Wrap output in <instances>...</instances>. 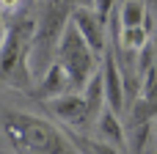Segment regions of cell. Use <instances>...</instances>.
<instances>
[{
    "instance_id": "1",
    "label": "cell",
    "mask_w": 157,
    "mask_h": 154,
    "mask_svg": "<svg viewBox=\"0 0 157 154\" xmlns=\"http://www.w3.org/2000/svg\"><path fill=\"white\" fill-rule=\"evenodd\" d=\"M72 11H75L72 0H44L39 14L33 17L36 25H33V36L28 44V55H25V66H28V74L33 83L55 61L58 41H61V33L72 17Z\"/></svg>"
},
{
    "instance_id": "2",
    "label": "cell",
    "mask_w": 157,
    "mask_h": 154,
    "mask_svg": "<svg viewBox=\"0 0 157 154\" xmlns=\"http://www.w3.org/2000/svg\"><path fill=\"white\" fill-rule=\"evenodd\" d=\"M3 130L11 146L22 154H80L58 127L30 113H8L3 118Z\"/></svg>"
},
{
    "instance_id": "3",
    "label": "cell",
    "mask_w": 157,
    "mask_h": 154,
    "mask_svg": "<svg viewBox=\"0 0 157 154\" xmlns=\"http://www.w3.org/2000/svg\"><path fill=\"white\" fill-rule=\"evenodd\" d=\"M55 61L63 66L69 83H72V91H83V85H86V83L94 77V72L99 69V55L86 44V39H83L80 30L75 28L72 17H69L63 33H61Z\"/></svg>"
},
{
    "instance_id": "4",
    "label": "cell",
    "mask_w": 157,
    "mask_h": 154,
    "mask_svg": "<svg viewBox=\"0 0 157 154\" xmlns=\"http://www.w3.org/2000/svg\"><path fill=\"white\" fill-rule=\"evenodd\" d=\"M33 17H19L11 28H6V36L0 41V77L11 83H33L25 66L28 44L33 36Z\"/></svg>"
},
{
    "instance_id": "5",
    "label": "cell",
    "mask_w": 157,
    "mask_h": 154,
    "mask_svg": "<svg viewBox=\"0 0 157 154\" xmlns=\"http://www.w3.org/2000/svg\"><path fill=\"white\" fill-rule=\"evenodd\" d=\"M99 74H102V85H105V102L113 113H124L127 110V96H124V77L121 69L116 63V55L105 50V55L99 58Z\"/></svg>"
},
{
    "instance_id": "6",
    "label": "cell",
    "mask_w": 157,
    "mask_h": 154,
    "mask_svg": "<svg viewBox=\"0 0 157 154\" xmlns=\"http://www.w3.org/2000/svg\"><path fill=\"white\" fill-rule=\"evenodd\" d=\"M72 22L80 30V36L86 39V44L102 58L108 50V28L99 22V17L94 14V8H75L72 11Z\"/></svg>"
},
{
    "instance_id": "7",
    "label": "cell",
    "mask_w": 157,
    "mask_h": 154,
    "mask_svg": "<svg viewBox=\"0 0 157 154\" xmlns=\"http://www.w3.org/2000/svg\"><path fill=\"white\" fill-rule=\"evenodd\" d=\"M47 105H50V110H52L58 118H63V121L72 124V127L91 124V121H88V107H86L83 91H66V94H61V96H52Z\"/></svg>"
},
{
    "instance_id": "8",
    "label": "cell",
    "mask_w": 157,
    "mask_h": 154,
    "mask_svg": "<svg viewBox=\"0 0 157 154\" xmlns=\"http://www.w3.org/2000/svg\"><path fill=\"white\" fill-rule=\"evenodd\" d=\"M66 91H72V83H69V77H66V72H63V66H61L58 61H52L50 69H47V72L36 80V85H33V96L41 99V102H50L52 96H61V94H66Z\"/></svg>"
},
{
    "instance_id": "9",
    "label": "cell",
    "mask_w": 157,
    "mask_h": 154,
    "mask_svg": "<svg viewBox=\"0 0 157 154\" xmlns=\"http://www.w3.org/2000/svg\"><path fill=\"white\" fill-rule=\"evenodd\" d=\"M97 132H99V141L116 146L121 154H127V127L119 121V113H113L110 107H105L99 116H97Z\"/></svg>"
},
{
    "instance_id": "10",
    "label": "cell",
    "mask_w": 157,
    "mask_h": 154,
    "mask_svg": "<svg viewBox=\"0 0 157 154\" xmlns=\"http://www.w3.org/2000/svg\"><path fill=\"white\" fill-rule=\"evenodd\" d=\"M83 96H86V107H88V121L94 124L97 116L108 107V102H105V85H102V74H99V69H97L94 77L83 85Z\"/></svg>"
},
{
    "instance_id": "11",
    "label": "cell",
    "mask_w": 157,
    "mask_h": 154,
    "mask_svg": "<svg viewBox=\"0 0 157 154\" xmlns=\"http://www.w3.org/2000/svg\"><path fill=\"white\" fill-rule=\"evenodd\" d=\"M149 22V19H146ZM135 25V28H121L119 30V44H121V50H132V52H138L146 41H149V25Z\"/></svg>"
},
{
    "instance_id": "12",
    "label": "cell",
    "mask_w": 157,
    "mask_h": 154,
    "mask_svg": "<svg viewBox=\"0 0 157 154\" xmlns=\"http://www.w3.org/2000/svg\"><path fill=\"white\" fill-rule=\"evenodd\" d=\"M119 22L121 28H135L146 22V8L144 0H124V6L119 8Z\"/></svg>"
},
{
    "instance_id": "13",
    "label": "cell",
    "mask_w": 157,
    "mask_h": 154,
    "mask_svg": "<svg viewBox=\"0 0 157 154\" xmlns=\"http://www.w3.org/2000/svg\"><path fill=\"white\" fill-rule=\"evenodd\" d=\"M116 11V0H94V14L99 17V22L108 28V19H110V14Z\"/></svg>"
},
{
    "instance_id": "14",
    "label": "cell",
    "mask_w": 157,
    "mask_h": 154,
    "mask_svg": "<svg viewBox=\"0 0 157 154\" xmlns=\"http://www.w3.org/2000/svg\"><path fill=\"white\" fill-rule=\"evenodd\" d=\"M22 3H25V0H0V11H3V14H14Z\"/></svg>"
},
{
    "instance_id": "15",
    "label": "cell",
    "mask_w": 157,
    "mask_h": 154,
    "mask_svg": "<svg viewBox=\"0 0 157 154\" xmlns=\"http://www.w3.org/2000/svg\"><path fill=\"white\" fill-rule=\"evenodd\" d=\"M3 19H6V14L0 11V41H3V36H6V22H3Z\"/></svg>"
},
{
    "instance_id": "16",
    "label": "cell",
    "mask_w": 157,
    "mask_h": 154,
    "mask_svg": "<svg viewBox=\"0 0 157 154\" xmlns=\"http://www.w3.org/2000/svg\"><path fill=\"white\" fill-rule=\"evenodd\" d=\"M25 3H28V6H33V3H41V0H25Z\"/></svg>"
},
{
    "instance_id": "17",
    "label": "cell",
    "mask_w": 157,
    "mask_h": 154,
    "mask_svg": "<svg viewBox=\"0 0 157 154\" xmlns=\"http://www.w3.org/2000/svg\"><path fill=\"white\" fill-rule=\"evenodd\" d=\"M152 130H155V138H157V118H155V127H152Z\"/></svg>"
}]
</instances>
